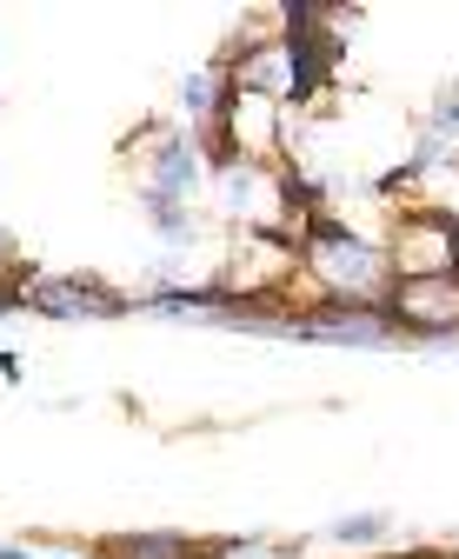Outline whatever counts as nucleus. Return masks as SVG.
I'll return each instance as SVG.
<instances>
[{"instance_id": "nucleus-1", "label": "nucleus", "mask_w": 459, "mask_h": 559, "mask_svg": "<svg viewBox=\"0 0 459 559\" xmlns=\"http://www.w3.org/2000/svg\"><path fill=\"white\" fill-rule=\"evenodd\" d=\"M313 266L334 280L340 294H379V287H386V260H379L373 247H360V240H340V234H326V240L313 247Z\"/></svg>"}, {"instance_id": "nucleus-2", "label": "nucleus", "mask_w": 459, "mask_h": 559, "mask_svg": "<svg viewBox=\"0 0 459 559\" xmlns=\"http://www.w3.org/2000/svg\"><path fill=\"white\" fill-rule=\"evenodd\" d=\"M400 313L420 320V326H459V280H446V273H420V280H407Z\"/></svg>"}, {"instance_id": "nucleus-3", "label": "nucleus", "mask_w": 459, "mask_h": 559, "mask_svg": "<svg viewBox=\"0 0 459 559\" xmlns=\"http://www.w3.org/2000/svg\"><path fill=\"white\" fill-rule=\"evenodd\" d=\"M306 333L313 340H386V320H373V313H326Z\"/></svg>"}, {"instance_id": "nucleus-4", "label": "nucleus", "mask_w": 459, "mask_h": 559, "mask_svg": "<svg viewBox=\"0 0 459 559\" xmlns=\"http://www.w3.org/2000/svg\"><path fill=\"white\" fill-rule=\"evenodd\" d=\"M180 187H193V154L186 147H167L160 154V200H173Z\"/></svg>"}, {"instance_id": "nucleus-5", "label": "nucleus", "mask_w": 459, "mask_h": 559, "mask_svg": "<svg viewBox=\"0 0 459 559\" xmlns=\"http://www.w3.org/2000/svg\"><path fill=\"white\" fill-rule=\"evenodd\" d=\"M40 300H47V307H68V313H100V307H107V300L87 294V287H47Z\"/></svg>"}, {"instance_id": "nucleus-6", "label": "nucleus", "mask_w": 459, "mask_h": 559, "mask_svg": "<svg viewBox=\"0 0 459 559\" xmlns=\"http://www.w3.org/2000/svg\"><path fill=\"white\" fill-rule=\"evenodd\" d=\"M120 559H180V539H120Z\"/></svg>"}]
</instances>
